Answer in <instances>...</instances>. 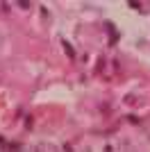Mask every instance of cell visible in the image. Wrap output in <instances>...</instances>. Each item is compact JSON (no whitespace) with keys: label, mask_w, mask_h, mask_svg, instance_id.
<instances>
[{"label":"cell","mask_w":150,"mask_h":152,"mask_svg":"<svg viewBox=\"0 0 150 152\" xmlns=\"http://www.w3.org/2000/svg\"><path fill=\"white\" fill-rule=\"evenodd\" d=\"M30 152H59V148L52 145V143H37V145H32Z\"/></svg>","instance_id":"cell-1"}]
</instances>
